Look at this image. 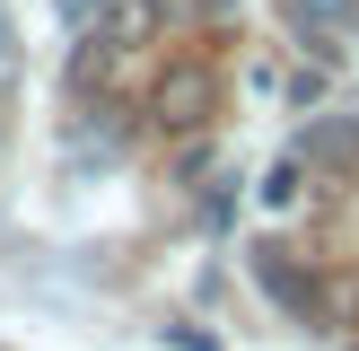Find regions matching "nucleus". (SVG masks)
Segmentation results:
<instances>
[{"instance_id":"7","label":"nucleus","mask_w":359,"mask_h":351,"mask_svg":"<svg viewBox=\"0 0 359 351\" xmlns=\"http://www.w3.org/2000/svg\"><path fill=\"white\" fill-rule=\"evenodd\" d=\"M0 53H9V18H0Z\"/></svg>"},{"instance_id":"2","label":"nucleus","mask_w":359,"mask_h":351,"mask_svg":"<svg viewBox=\"0 0 359 351\" xmlns=\"http://www.w3.org/2000/svg\"><path fill=\"white\" fill-rule=\"evenodd\" d=\"M255 281H263V290H272L280 307L298 316V325H325V316H333L325 281H316V272H307V263H298V255H280V246H263V255H255Z\"/></svg>"},{"instance_id":"6","label":"nucleus","mask_w":359,"mask_h":351,"mask_svg":"<svg viewBox=\"0 0 359 351\" xmlns=\"http://www.w3.org/2000/svg\"><path fill=\"white\" fill-rule=\"evenodd\" d=\"M298 18H316V27H342V18H351V0H298Z\"/></svg>"},{"instance_id":"1","label":"nucleus","mask_w":359,"mask_h":351,"mask_svg":"<svg viewBox=\"0 0 359 351\" xmlns=\"http://www.w3.org/2000/svg\"><path fill=\"white\" fill-rule=\"evenodd\" d=\"M210 105H219V79H210V62H167L149 88V123L158 132H202Z\"/></svg>"},{"instance_id":"5","label":"nucleus","mask_w":359,"mask_h":351,"mask_svg":"<svg viewBox=\"0 0 359 351\" xmlns=\"http://www.w3.org/2000/svg\"><path fill=\"white\" fill-rule=\"evenodd\" d=\"M263 202H272V211H290V202H298V158H280V167L263 176Z\"/></svg>"},{"instance_id":"3","label":"nucleus","mask_w":359,"mask_h":351,"mask_svg":"<svg viewBox=\"0 0 359 351\" xmlns=\"http://www.w3.org/2000/svg\"><path fill=\"white\" fill-rule=\"evenodd\" d=\"M298 158H316V167H359V114H325V123H307V140H298Z\"/></svg>"},{"instance_id":"4","label":"nucleus","mask_w":359,"mask_h":351,"mask_svg":"<svg viewBox=\"0 0 359 351\" xmlns=\"http://www.w3.org/2000/svg\"><path fill=\"white\" fill-rule=\"evenodd\" d=\"M97 35H105L114 53H140V44L158 35V0H114V9L97 18Z\"/></svg>"}]
</instances>
